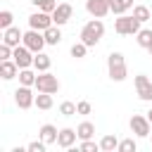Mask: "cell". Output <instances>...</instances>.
I'll list each match as a JSON object with an SVG mask.
<instances>
[{
    "label": "cell",
    "instance_id": "obj_1",
    "mask_svg": "<svg viewBox=\"0 0 152 152\" xmlns=\"http://www.w3.org/2000/svg\"><path fill=\"white\" fill-rule=\"evenodd\" d=\"M102 36H104V24L95 17V19H90V21L81 28V36H78V38H81V43H86L88 48H95Z\"/></svg>",
    "mask_w": 152,
    "mask_h": 152
},
{
    "label": "cell",
    "instance_id": "obj_2",
    "mask_svg": "<svg viewBox=\"0 0 152 152\" xmlns=\"http://www.w3.org/2000/svg\"><path fill=\"white\" fill-rule=\"evenodd\" d=\"M107 74L116 83H121L128 76V66H126V59H124L121 52H109V57H107Z\"/></svg>",
    "mask_w": 152,
    "mask_h": 152
},
{
    "label": "cell",
    "instance_id": "obj_3",
    "mask_svg": "<svg viewBox=\"0 0 152 152\" xmlns=\"http://www.w3.org/2000/svg\"><path fill=\"white\" fill-rule=\"evenodd\" d=\"M140 19H135L133 14H119V19H114V31L119 36H135L140 31Z\"/></svg>",
    "mask_w": 152,
    "mask_h": 152
},
{
    "label": "cell",
    "instance_id": "obj_4",
    "mask_svg": "<svg viewBox=\"0 0 152 152\" xmlns=\"http://www.w3.org/2000/svg\"><path fill=\"white\" fill-rule=\"evenodd\" d=\"M36 90L38 93H57L59 90L57 76L50 74V71H38V76H36Z\"/></svg>",
    "mask_w": 152,
    "mask_h": 152
},
{
    "label": "cell",
    "instance_id": "obj_5",
    "mask_svg": "<svg viewBox=\"0 0 152 152\" xmlns=\"http://www.w3.org/2000/svg\"><path fill=\"white\" fill-rule=\"evenodd\" d=\"M24 45L31 50V52H43V48L48 45L45 43V33L43 31H36V28H28L24 33Z\"/></svg>",
    "mask_w": 152,
    "mask_h": 152
},
{
    "label": "cell",
    "instance_id": "obj_6",
    "mask_svg": "<svg viewBox=\"0 0 152 152\" xmlns=\"http://www.w3.org/2000/svg\"><path fill=\"white\" fill-rule=\"evenodd\" d=\"M14 102H17L19 109L33 107V104H36V95L31 93V86H19V88L14 90Z\"/></svg>",
    "mask_w": 152,
    "mask_h": 152
},
{
    "label": "cell",
    "instance_id": "obj_7",
    "mask_svg": "<svg viewBox=\"0 0 152 152\" xmlns=\"http://www.w3.org/2000/svg\"><path fill=\"white\" fill-rule=\"evenodd\" d=\"M86 10H88L90 17L102 19L112 12V0H86Z\"/></svg>",
    "mask_w": 152,
    "mask_h": 152
},
{
    "label": "cell",
    "instance_id": "obj_8",
    "mask_svg": "<svg viewBox=\"0 0 152 152\" xmlns=\"http://www.w3.org/2000/svg\"><path fill=\"white\" fill-rule=\"evenodd\" d=\"M150 119L142 116V114H133L131 116V131L138 135V138H150Z\"/></svg>",
    "mask_w": 152,
    "mask_h": 152
},
{
    "label": "cell",
    "instance_id": "obj_9",
    "mask_svg": "<svg viewBox=\"0 0 152 152\" xmlns=\"http://www.w3.org/2000/svg\"><path fill=\"white\" fill-rule=\"evenodd\" d=\"M52 24H55V21H52V14H48V12H43V10L28 17V26L36 28V31H45V28H50Z\"/></svg>",
    "mask_w": 152,
    "mask_h": 152
},
{
    "label": "cell",
    "instance_id": "obj_10",
    "mask_svg": "<svg viewBox=\"0 0 152 152\" xmlns=\"http://www.w3.org/2000/svg\"><path fill=\"white\" fill-rule=\"evenodd\" d=\"M33 57H36V52H31L26 45H17V48H14V62L19 64V69L33 66Z\"/></svg>",
    "mask_w": 152,
    "mask_h": 152
},
{
    "label": "cell",
    "instance_id": "obj_11",
    "mask_svg": "<svg viewBox=\"0 0 152 152\" xmlns=\"http://www.w3.org/2000/svg\"><path fill=\"white\" fill-rule=\"evenodd\" d=\"M135 93H138V97L145 100V102L152 100V81H150L145 74H138V76H135Z\"/></svg>",
    "mask_w": 152,
    "mask_h": 152
},
{
    "label": "cell",
    "instance_id": "obj_12",
    "mask_svg": "<svg viewBox=\"0 0 152 152\" xmlns=\"http://www.w3.org/2000/svg\"><path fill=\"white\" fill-rule=\"evenodd\" d=\"M71 14H74V7H71L69 2H59L57 10L52 12V21H55L57 26H64V24L71 19Z\"/></svg>",
    "mask_w": 152,
    "mask_h": 152
},
{
    "label": "cell",
    "instance_id": "obj_13",
    "mask_svg": "<svg viewBox=\"0 0 152 152\" xmlns=\"http://www.w3.org/2000/svg\"><path fill=\"white\" fill-rule=\"evenodd\" d=\"M2 43L12 45V48H17L19 43H24V33L19 31V26H10V28H5V31H2Z\"/></svg>",
    "mask_w": 152,
    "mask_h": 152
},
{
    "label": "cell",
    "instance_id": "obj_14",
    "mask_svg": "<svg viewBox=\"0 0 152 152\" xmlns=\"http://www.w3.org/2000/svg\"><path fill=\"white\" fill-rule=\"evenodd\" d=\"M0 76L5 81H12L14 76H19V64L14 59H2L0 62Z\"/></svg>",
    "mask_w": 152,
    "mask_h": 152
},
{
    "label": "cell",
    "instance_id": "obj_15",
    "mask_svg": "<svg viewBox=\"0 0 152 152\" xmlns=\"http://www.w3.org/2000/svg\"><path fill=\"white\" fill-rule=\"evenodd\" d=\"M76 138H78V133H76L74 128H59L57 145H59V147H64V150H69V147L76 142Z\"/></svg>",
    "mask_w": 152,
    "mask_h": 152
},
{
    "label": "cell",
    "instance_id": "obj_16",
    "mask_svg": "<svg viewBox=\"0 0 152 152\" xmlns=\"http://www.w3.org/2000/svg\"><path fill=\"white\" fill-rule=\"evenodd\" d=\"M57 135H59V131H57L52 124H43L40 131H38V138H40L43 142H48V145H55V142H57Z\"/></svg>",
    "mask_w": 152,
    "mask_h": 152
},
{
    "label": "cell",
    "instance_id": "obj_17",
    "mask_svg": "<svg viewBox=\"0 0 152 152\" xmlns=\"http://www.w3.org/2000/svg\"><path fill=\"white\" fill-rule=\"evenodd\" d=\"M50 64H52L50 55L36 52V57H33V69H36V71H50Z\"/></svg>",
    "mask_w": 152,
    "mask_h": 152
},
{
    "label": "cell",
    "instance_id": "obj_18",
    "mask_svg": "<svg viewBox=\"0 0 152 152\" xmlns=\"http://www.w3.org/2000/svg\"><path fill=\"white\" fill-rule=\"evenodd\" d=\"M43 33H45V43H48V45H57V43L62 40V31H59V26H57V24H52V26H50V28H45Z\"/></svg>",
    "mask_w": 152,
    "mask_h": 152
},
{
    "label": "cell",
    "instance_id": "obj_19",
    "mask_svg": "<svg viewBox=\"0 0 152 152\" xmlns=\"http://www.w3.org/2000/svg\"><path fill=\"white\" fill-rule=\"evenodd\" d=\"M76 133H78V140H90L95 135V126L90 121H83V124L76 126Z\"/></svg>",
    "mask_w": 152,
    "mask_h": 152
},
{
    "label": "cell",
    "instance_id": "obj_20",
    "mask_svg": "<svg viewBox=\"0 0 152 152\" xmlns=\"http://www.w3.org/2000/svg\"><path fill=\"white\" fill-rule=\"evenodd\" d=\"M100 150H102V152H114V150H119V140H116V135L107 133V135L100 140Z\"/></svg>",
    "mask_w": 152,
    "mask_h": 152
},
{
    "label": "cell",
    "instance_id": "obj_21",
    "mask_svg": "<svg viewBox=\"0 0 152 152\" xmlns=\"http://www.w3.org/2000/svg\"><path fill=\"white\" fill-rule=\"evenodd\" d=\"M135 40H138V45H140V48H145V50H147V48L152 45V31H150V28H140V31L135 33Z\"/></svg>",
    "mask_w": 152,
    "mask_h": 152
},
{
    "label": "cell",
    "instance_id": "obj_22",
    "mask_svg": "<svg viewBox=\"0 0 152 152\" xmlns=\"http://www.w3.org/2000/svg\"><path fill=\"white\" fill-rule=\"evenodd\" d=\"M133 7V0H112V12L119 17V14H126L128 10Z\"/></svg>",
    "mask_w": 152,
    "mask_h": 152
},
{
    "label": "cell",
    "instance_id": "obj_23",
    "mask_svg": "<svg viewBox=\"0 0 152 152\" xmlns=\"http://www.w3.org/2000/svg\"><path fill=\"white\" fill-rule=\"evenodd\" d=\"M36 76L38 74H33L31 66L28 69H19V83L21 86H36Z\"/></svg>",
    "mask_w": 152,
    "mask_h": 152
},
{
    "label": "cell",
    "instance_id": "obj_24",
    "mask_svg": "<svg viewBox=\"0 0 152 152\" xmlns=\"http://www.w3.org/2000/svg\"><path fill=\"white\" fill-rule=\"evenodd\" d=\"M36 107L38 109H50L52 107V93H38L36 95Z\"/></svg>",
    "mask_w": 152,
    "mask_h": 152
},
{
    "label": "cell",
    "instance_id": "obj_25",
    "mask_svg": "<svg viewBox=\"0 0 152 152\" xmlns=\"http://www.w3.org/2000/svg\"><path fill=\"white\" fill-rule=\"evenodd\" d=\"M86 52H88V45L86 43H74L71 45V57H76V59H81V57H86Z\"/></svg>",
    "mask_w": 152,
    "mask_h": 152
},
{
    "label": "cell",
    "instance_id": "obj_26",
    "mask_svg": "<svg viewBox=\"0 0 152 152\" xmlns=\"http://www.w3.org/2000/svg\"><path fill=\"white\" fill-rule=\"evenodd\" d=\"M59 114H62V116H74V114H78V109H76V104H74V102H69V100H66V102H62V104H59Z\"/></svg>",
    "mask_w": 152,
    "mask_h": 152
},
{
    "label": "cell",
    "instance_id": "obj_27",
    "mask_svg": "<svg viewBox=\"0 0 152 152\" xmlns=\"http://www.w3.org/2000/svg\"><path fill=\"white\" fill-rule=\"evenodd\" d=\"M138 150V142L133 138H126V140H119V152H135Z\"/></svg>",
    "mask_w": 152,
    "mask_h": 152
},
{
    "label": "cell",
    "instance_id": "obj_28",
    "mask_svg": "<svg viewBox=\"0 0 152 152\" xmlns=\"http://www.w3.org/2000/svg\"><path fill=\"white\" fill-rule=\"evenodd\" d=\"M133 17L140 19V21H147V19H150V10H147L145 5H135V7H133Z\"/></svg>",
    "mask_w": 152,
    "mask_h": 152
},
{
    "label": "cell",
    "instance_id": "obj_29",
    "mask_svg": "<svg viewBox=\"0 0 152 152\" xmlns=\"http://www.w3.org/2000/svg\"><path fill=\"white\" fill-rule=\"evenodd\" d=\"M12 19H14V14H12L10 10H2V12H0V28H2V31L10 28V26H12Z\"/></svg>",
    "mask_w": 152,
    "mask_h": 152
},
{
    "label": "cell",
    "instance_id": "obj_30",
    "mask_svg": "<svg viewBox=\"0 0 152 152\" xmlns=\"http://www.w3.org/2000/svg\"><path fill=\"white\" fill-rule=\"evenodd\" d=\"M78 150H81V152H97V150H100V142H93V140H81Z\"/></svg>",
    "mask_w": 152,
    "mask_h": 152
},
{
    "label": "cell",
    "instance_id": "obj_31",
    "mask_svg": "<svg viewBox=\"0 0 152 152\" xmlns=\"http://www.w3.org/2000/svg\"><path fill=\"white\" fill-rule=\"evenodd\" d=\"M45 147H48V142H43V140H40V138H38V140H33V142H28V145H26V150H28V152H45Z\"/></svg>",
    "mask_w": 152,
    "mask_h": 152
},
{
    "label": "cell",
    "instance_id": "obj_32",
    "mask_svg": "<svg viewBox=\"0 0 152 152\" xmlns=\"http://www.w3.org/2000/svg\"><path fill=\"white\" fill-rule=\"evenodd\" d=\"M76 109H78V114H83V116L93 112V107H90V102H88V100H81V102H76Z\"/></svg>",
    "mask_w": 152,
    "mask_h": 152
},
{
    "label": "cell",
    "instance_id": "obj_33",
    "mask_svg": "<svg viewBox=\"0 0 152 152\" xmlns=\"http://www.w3.org/2000/svg\"><path fill=\"white\" fill-rule=\"evenodd\" d=\"M40 10L48 12V14H52V12L57 10V0H43V2H40Z\"/></svg>",
    "mask_w": 152,
    "mask_h": 152
},
{
    "label": "cell",
    "instance_id": "obj_34",
    "mask_svg": "<svg viewBox=\"0 0 152 152\" xmlns=\"http://www.w3.org/2000/svg\"><path fill=\"white\" fill-rule=\"evenodd\" d=\"M31 2H33L36 7H40V2H43V0H31Z\"/></svg>",
    "mask_w": 152,
    "mask_h": 152
},
{
    "label": "cell",
    "instance_id": "obj_35",
    "mask_svg": "<svg viewBox=\"0 0 152 152\" xmlns=\"http://www.w3.org/2000/svg\"><path fill=\"white\" fill-rule=\"evenodd\" d=\"M147 119H150V124H152V109H150V112H147Z\"/></svg>",
    "mask_w": 152,
    "mask_h": 152
},
{
    "label": "cell",
    "instance_id": "obj_36",
    "mask_svg": "<svg viewBox=\"0 0 152 152\" xmlns=\"http://www.w3.org/2000/svg\"><path fill=\"white\" fill-rule=\"evenodd\" d=\"M147 52H150V55H152V45H150V48H147Z\"/></svg>",
    "mask_w": 152,
    "mask_h": 152
},
{
    "label": "cell",
    "instance_id": "obj_37",
    "mask_svg": "<svg viewBox=\"0 0 152 152\" xmlns=\"http://www.w3.org/2000/svg\"><path fill=\"white\" fill-rule=\"evenodd\" d=\"M150 140H152V133H150Z\"/></svg>",
    "mask_w": 152,
    "mask_h": 152
}]
</instances>
